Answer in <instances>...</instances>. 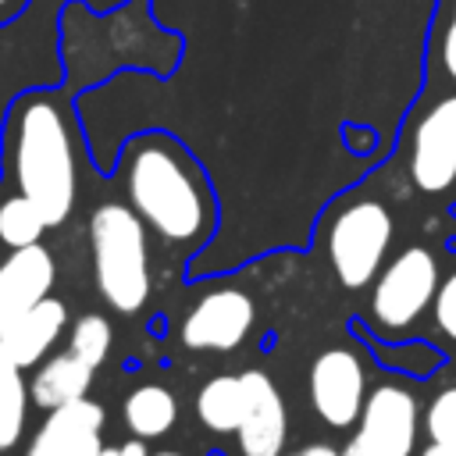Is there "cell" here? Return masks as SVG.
Returning a JSON list of instances; mask_svg holds the SVG:
<instances>
[{"mask_svg": "<svg viewBox=\"0 0 456 456\" xmlns=\"http://www.w3.org/2000/svg\"><path fill=\"white\" fill-rule=\"evenodd\" d=\"M395 239L392 210L374 196L342 200L324 224L328 264L342 289H367L378 271L388 264V249Z\"/></svg>", "mask_w": 456, "mask_h": 456, "instance_id": "obj_4", "label": "cell"}, {"mask_svg": "<svg viewBox=\"0 0 456 456\" xmlns=\"http://www.w3.org/2000/svg\"><path fill=\"white\" fill-rule=\"evenodd\" d=\"M428 82L456 89V0H435L428 25Z\"/></svg>", "mask_w": 456, "mask_h": 456, "instance_id": "obj_19", "label": "cell"}, {"mask_svg": "<svg viewBox=\"0 0 456 456\" xmlns=\"http://www.w3.org/2000/svg\"><path fill=\"white\" fill-rule=\"evenodd\" d=\"M53 281L57 256L43 242L7 249V256H0V335L36 303L53 296Z\"/></svg>", "mask_w": 456, "mask_h": 456, "instance_id": "obj_11", "label": "cell"}, {"mask_svg": "<svg viewBox=\"0 0 456 456\" xmlns=\"http://www.w3.org/2000/svg\"><path fill=\"white\" fill-rule=\"evenodd\" d=\"M420 456H456V449H449V445H435V442H428V445L420 449Z\"/></svg>", "mask_w": 456, "mask_h": 456, "instance_id": "obj_26", "label": "cell"}, {"mask_svg": "<svg viewBox=\"0 0 456 456\" xmlns=\"http://www.w3.org/2000/svg\"><path fill=\"white\" fill-rule=\"evenodd\" d=\"M246 413V381L242 374H214L196 392V417L214 435H235Z\"/></svg>", "mask_w": 456, "mask_h": 456, "instance_id": "obj_16", "label": "cell"}, {"mask_svg": "<svg viewBox=\"0 0 456 456\" xmlns=\"http://www.w3.org/2000/svg\"><path fill=\"white\" fill-rule=\"evenodd\" d=\"M438 285H442L438 256L428 246H406L395 256H388V264L370 281L367 321L385 338L406 335L431 310Z\"/></svg>", "mask_w": 456, "mask_h": 456, "instance_id": "obj_5", "label": "cell"}, {"mask_svg": "<svg viewBox=\"0 0 456 456\" xmlns=\"http://www.w3.org/2000/svg\"><path fill=\"white\" fill-rule=\"evenodd\" d=\"M46 228H50V221L39 210V203L4 182V189H0V246L21 249L32 242H43Z\"/></svg>", "mask_w": 456, "mask_h": 456, "instance_id": "obj_18", "label": "cell"}, {"mask_svg": "<svg viewBox=\"0 0 456 456\" xmlns=\"http://www.w3.org/2000/svg\"><path fill=\"white\" fill-rule=\"evenodd\" d=\"M424 431V410L403 381H381L367 392L342 456H413Z\"/></svg>", "mask_w": 456, "mask_h": 456, "instance_id": "obj_7", "label": "cell"}, {"mask_svg": "<svg viewBox=\"0 0 456 456\" xmlns=\"http://www.w3.org/2000/svg\"><path fill=\"white\" fill-rule=\"evenodd\" d=\"M68 328H71L68 303L57 299V296H46V299L36 303L28 314H21V317L0 335V342L7 346V353H11L25 370H32L36 363H43V360L57 349V342L68 335Z\"/></svg>", "mask_w": 456, "mask_h": 456, "instance_id": "obj_13", "label": "cell"}, {"mask_svg": "<svg viewBox=\"0 0 456 456\" xmlns=\"http://www.w3.org/2000/svg\"><path fill=\"white\" fill-rule=\"evenodd\" d=\"M150 456H182V452H175V449H160V452H150Z\"/></svg>", "mask_w": 456, "mask_h": 456, "instance_id": "obj_27", "label": "cell"}, {"mask_svg": "<svg viewBox=\"0 0 456 456\" xmlns=\"http://www.w3.org/2000/svg\"><path fill=\"white\" fill-rule=\"evenodd\" d=\"M431 317H435V328L456 342V267L442 278L438 292H435V303H431Z\"/></svg>", "mask_w": 456, "mask_h": 456, "instance_id": "obj_22", "label": "cell"}, {"mask_svg": "<svg viewBox=\"0 0 456 456\" xmlns=\"http://www.w3.org/2000/svg\"><path fill=\"white\" fill-rule=\"evenodd\" d=\"M406 178L424 196L456 192V89L431 96L406 125Z\"/></svg>", "mask_w": 456, "mask_h": 456, "instance_id": "obj_6", "label": "cell"}, {"mask_svg": "<svg viewBox=\"0 0 456 456\" xmlns=\"http://www.w3.org/2000/svg\"><path fill=\"white\" fill-rule=\"evenodd\" d=\"M100 456H150L146 452V438H128V442H121V445H103V452Z\"/></svg>", "mask_w": 456, "mask_h": 456, "instance_id": "obj_23", "label": "cell"}, {"mask_svg": "<svg viewBox=\"0 0 456 456\" xmlns=\"http://www.w3.org/2000/svg\"><path fill=\"white\" fill-rule=\"evenodd\" d=\"M103 424H107V410L89 395L57 406L43 417V424L28 438L25 456H100Z\"/></svg>", "mask_w": 456, "mask_h": 456, "instance_id": "obj_12", "label": "cell"}, {"mask_svg": "<svg viewBox=\"0 0 456 456\" xmlns=\"http://www.w3.org/2000/svg\"><path fill=\"white\" fill-rule=\"evenodd\" d=\"M424 435L435 445L456 449V385L435 392L424 406Z\"/></svg>", "mask_w": 456, "mask_h": 456, "instance_id": "obj_21", "label": "cell"}, {"mask_svg": "<svg viewBox=\"0 0 456 456\" xmlns=\"http://www.w3.org/2000/svg\"><path fill=\"white\" fill-rule=\"evenodd\" d=\"M256 324V303L239 285L207 289L182 317L178 338L196 353H232L239 349Z\"/></svg>", "mask_w": 456, "mask_h": 456, "instance_id": "obj_8", "label": "cell"}, {"mask_svg": "<svg viewBox=\"0 0 456 456\" xmlns=\"http://www.w3.org/2000/svg\"><path fill=\"white\" fill-rule=\"evenodd\" d=\"M114 346V324L107 314H78L68 328V349L75 356H82L86 363L100 367L110 356Z\"/></svg>", "mask_w": 456, "mask_h": 456, "instance_id": "obj_20", "label": "cell"}, {"mask_svg": "<svg viewBox=\"0 0 456 456\" xmlns=\"http://www.w3.org/2000/svg\"><path fill=\"white\" fill-rule=\"evenodd\" d=\"M367 392V360L353 346H331L314 356L306 374V395L314 413L328 428H353L360 420Z\"/></svg>", "mask_w": 456, "mask_h": 456, "instance_id": "obj_9", "label": "cell"}, {"mask_svg": "<svg viewBox=\"0 0 456 456\" xmlns=\"http://www.w3.org/2000/svg\"><path fill=\"white\" fill-rule=\"evenodd\" d=\"M93 378H96V367L86 363L82 356H75L71 349L50 353L43 363L32 367V378H28L32 406H39V410L50 413V410H57V406L78 403V399L89 395Z\"/></svg>", "mask_w": 456, "mask_h": 456, "instance_id": "obj_14", "label": "cell"}, {"mask_svg": "<svg viewBox=\"0 0 456 456\" xmlns=\"http://www.w3.org/2000/svg\"><path fill=\"white\" fill-rule=\"evenodd\" d=\"M121 189L150 235L171 249H196L217 228V200L200 160L171 132H139L121 146Z\"/></svg>", "mask_w": 456, "mask_h": 456, "instance_id": "obj_2", "label": "cell"}, {"mask_svg": "<svg viewBox=\"0 0 456 456\" xmlns=\"http://www.w3.org/2000/svg\"><path fill=\"white\" fill-rule=\"evenodd\" d=\"M89 256L100 299L114 314H139L153 292L150 228L128 200H103L89 214Z\"/></svg>", "mask_w": 456, "mask_h": 456, "instance_id": "obj_3", "label": "cell"}, {"mask_svg": "<svg viewBox=\"0 0 456 456\" xmlns=\"http://www.w3.org/2000/svg\"><path fill=\"white\" fill-rule=\"evenodd\" d=\"M281 456H342V449H335L331 442H310V445H299V449L281 452Z\"/></svg>", "mask_w": 456, "mask_h": 456, "instance_id": "obj_24", "label": "cell"}, {"mask_svg": "<svg viewBox=\"0 0 456 456\" xmlns=\"http://www.w3.org/2000/svg\"><path fill=\"white\" fill-rule=\"evenodd\" d=\"M121 417H125V428L135 435V438H160L167 435L175 424H178V399L167 385L160 381H142L135 385L128 395H125V406H121Z\"/></svg>", "mask_w": 456, "mask_h": 456, "instance_id": "obj_15", "label": "cell"}, {"mask_svg": "<svg viewBox=\"0 0 456 456\" xmlns=\"http://www.w3.org/2000/svg\"><path fill=\"white\" fill-rule=\"evenodd\" d=\"M32 0H0V25H11Z\"/></svg>", "mask_w": 456, "mask_h": 456, "instance_id": "obj_25", "label": "cell"}, {"mask_svg": "<svg viewBox=\"0 0 456 456\" xmlns=\"http://www.w3.org/2000/svg\"><path fill=\"white\" fill-rule=\"evenodd\" d=\"M246 381V413L235 428L239 456H281L289 438V410L267 370H242Z\"/></svg>", "mask_w": 456, "mask_h": 456, "instance_id": "obj_10", "label": "cell"}, {"mask_svg": "<svg viewBox=\"0 0 456 456\" xmlns=\"http://www.w3.org/2000/svg\"><path fill=\"white\" fill-rule=\"evenodd\" d=\"M0 164L4 182L36 200L50 228L71 217L82 182V135L64 89H28L11 103Z\"/></svg>", "mask_w": 456, "mask_h": 456, "instance_id": "obj_1", "label": "cell"}, {"mask_svg": "<svg viewBox=\"0 0 456 456\" xmlns=\"http://www.w3.org/2000/svg\"><path fill=\"white\" fill-rule=\"evenodd\" d=\"M28 381L25 367L7 353L0 342V452L14 449L25 435V417H28Z\"/></svg>", "mask_w": 456, "mask_h": 456, "instance_id": "obj_17", "label": "cell"}]
</instances>
